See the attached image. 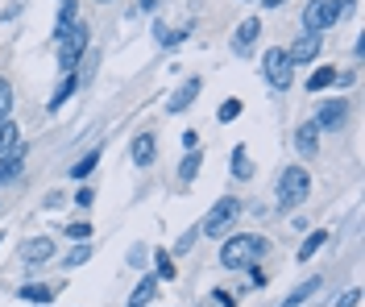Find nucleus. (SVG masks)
I'll list each match as a JSON object with an SVG mask.
<instances>
[{
  "mask_svg": "<svg viewBox=\"0 0 365 307\" xmlns=\"http://www.w3.org/2000/svg\"><path fill=\"white\" fill-rule=\"evenodd\" d=\"M270 236L266 233H241V229H232L228 236H220V249H216V261H220V270L228 274H245L253 261L270 258Z\"/></svg>",
  "mask_w": 365,
  "mask_h": 307,
  "instance_id": "f257e3e1",
  "label": "nucleus"
},
{
  "mask_svg": "<svg viewBox=\"0 0 365 307\" xmlns=\"http://www.w3.org/2000/svg\"><path fill=\"white\" fill-rule=\"evenodd\" d=\"M312 199V170L303 162H291L278 170V183H274V212L291 216Z\"/></svg>",
  "mask_w": 365,
  "mask_h": 307,
  "instance_id": "f03ea898",
  "label": "nucleus"
},
{
  "mask_svg": "<svg viewBox=\"0 0 365 307\" xmlns=\"http://www.w3.org/2000/svg\"><path fill=\"white\" fill-rule=\"evenodd\" d=\"M241 216H245V204H241L237 195H220V199H212V208H207L204 220H200V236L220 241V236H228L241 224Z\"/></svg>",
  "mask_w": 365,
  "mask_h": 307,
  "instance_id": "7ed1b4c3",
  "label": "nucleus"
},
{
  "mask_svg": "<svg viewBox=\"0 0 365 307\" xmlns=\"http://www.w3.org/2000/svg\"><path fill=\"white\" fill-rule=\"evenodd\" d=\"M91 50V25L79 17V21L67 29V38L63 42H54V63H58V75L67 71H79V63H83V54Z\"/></svg>",
  "mask_w": 365,
  "mask_h": 307,
  "instance_id": "20e7f679",
  "label": "nucleus"
},
{
  "mask_svg": "<svg viewBox=\"0 0 365 307\" xmlns=\"http://www.w3.org/2000/svg\"><path fill=\"white\" fill-rule=\"evenodd\" d=\"M344 21V4L341 0H303V13H299V29L307 33H328Z\"/></svg>",
  "mask_w": 365,
  "mask_h": 307,
  "instance_id": "39448f33",
  "label": "nucleus"
},
{
  "mask_svg": "<svg viewBox=\"0 0 365 307\" xmlns=\"http://www.w3.org/2000/svg\"><path fill=\"white\" fill-rule=\"evenodd\" d=\"M257 75H262V83H266L270 92H291V83H295V67H291V58H287L282 46H270L262 54Z\"/></svg>",
  "mask_w": 365,
  "mask_h": 307,
  "instance_id": "423d86ee",
  "label": "nucleus"
},
{
  "mask_svg": "<svg viewBox=\"0 0 365 307\" xmlns=\"http://www.w3.org/2000/svg\"><path fill=\"white\" fill-rule=\"evenodd\" d=\"M312 125H316L319 133H341L344 125H349V100L344 95H324L316 104V113H312Z\"/></svg>",
  "mask_w": 365,
  "mask_h": 307,
  "instance_id": "0eeeda50",
  "label": "nucleus"
},
{
  "mask_svg": "<svg viewBox=\"0 0 365 307\" xmlns=\"http://www.w3.org/2000/svg\"><path fill=\"white\" fill-rule=\"evenodd\" d=\"M54 254H58V241H54L50 233L25 236L21 245H17V261H21L29 274H34V270H42L46 261H54Z\"/></svg>",
  "mask_w": 365,
  "mask_h": 307,
  "instance_id": "6e6552de",
  "label": "nucleus"
},
{
  "mask_svg": "<svg viewBox=\"0 0 365 307\" xmlns=\"http://www.w3.org/2000/svg\"><path fill=\"white\" fill-rule=\"evenodd\" d=\"M287 50V58H291V67H316L319 63V54H324V33H307V29H299L295 33V42L291 46H282Z\"/></svg>",
  "mask_w": 365,
  "mask_h": 307,
  "instance_id": "1a4fd4ad",
  "label": "nucleus"
},
{
  "mask_svg": "<svg viewBox=\"0 0 365 307\" xmlns=\"http://www.w3.org/2000/svg\"><path fill=\"white\" fill-rule=\"evenodd\" d=\"M262 17L253 13V17H245V21H237V29H232V38H228V50L237 54V58H250L253 50L262 46Z\"/></svg>",
  "mask_w": 365,
  "mask_h": 307,
  "instance_id": "9d476101",
  "label": "nucleus"
},
{
  "mask_svg": "<svg viewBox=\"0 0 365 307\" xmlns=\"http://www.w3.org/2000/svg\"><path fill=\"white\" fill-rule=\"evenodd\" d=\"M200 95H204V75H187L179 88L170 92V100H166V117H182V113H191Z\"/></svg>",
  "mask_w": 365,
  "mask_h": 307,
  "instance_id": "9b49d317",
  "label": "nucleus"
},
{
  "mask_svg": "<svg viewBox=\"0 0 365 307\" xmlns=\"http://www.w3.org/2000/svg\"><path fill=\"white\" fill-rule=\"evenodd\" d=\"M25 162H29V145H25V142H17L13 150H4V154H0V191L13 187V183H21Z\"/></svg>",
  "mask_w": 365,
  "mask_h": 307,
  "instance_id": "f8f14e48",
  "label": "nucleus"
},
{
  "mask_svg": "<svg viewBox=\"0 0 365 307\" xmlns=\"http://www.w3.org/2000/svg\"><path fill=\"white\" fill-rule=\"evenodd\" d=\"M83 88V79H79V71H67L58 75V83H54V92H50V100H46V113L54 117V113H63L71 100H75V92Z\"/></svg>",
  "mask_w": 365,
  "mask_h": 307,
  "instance_id": "ddd939ff",
  "label": "nucleus"
},
{
  "mask_svg": "<svg viewBox=\"0 0 365 307\" xmlns=\"http://www.w3.org/2000/svg\"><path fill=\"white\" fill-rule=\"evenodd\" d=\"M129 158H133L137 170H150V166L158 162V137H154L150 129L133 133V142H129Z\"/></svg>",
  "mask_w": 365,
  "mask_h": 307,
  "instance_id": "4468645a",
  "label": "nucleus"
},
{
  "mask_svg": "<svg viewBox=\"0 0 365 307\" xmlns=\"http://www.w3.org/2000/svg\"><path fill=\"white\" fill-rule=\"evenodd\" d=\"M319 137H324V133H319L312 120L295 125V133H291V145H295V154L303 158V162H312V158L319 154Z\"/></svg>",
  "mask_w": 365,
  "mask_h": 307,
  "instance_id": "2eb2a0df",
  "label": "nucleus"
},
{
  "mask_svg": "<svg viewBox=\"0 0 365 307\" xmlns=\"http://www.w3.org/2000/svg\"><path fill=\"white\" fill-rule=\"evenodd\" d=\"M54 295H58V286L54 283H38V279H29V283L17 286V299L29 307H50L54 303Z\"/></svg>",
  "mask_w": 365,
  "mask_h": 307,
  "instance_id": "dca6fc26",
  "label": "nucleus"
},
{
  "mask_svg": "<svg viewBox=\"0 0 365 307\" xmlns=\"http://www.w3.org/2000/svg\"><path fill=\"white\" fill-rule=\"evenodd\" d=\"M162 283L145 270V274H137V286L129 291V299H125V307H154V299H158Z\"/></svg>",
  "mask_w": 365,
  "mask_h": 307,
  "instance_id": "f3484780",
  "label": "nucleus"
},
{
  "mask_svg": "<svg viewBox=\"0 0 365 307\" xmlns=\"http://www.w3.org/2000/svg\"><path fill=\"white\" fill-rule=\"evenodd\" d=\"M150 274L158 279L162 286L179 279V266H175V254L170 249H150Z\"/></svg>",
  "mask_w": 365,
  "mask_h": 307,
  "instance_id": "a211bd4d",
  "label": "nucleus"
},
{
  "mask_svg": "<svg viewBox=\"0 0 365 307\" xmlns=\"http://www.w3.org/2000/svg\"><path fill=\"white\" fill-rule=\"evenodd\" d=\"M228 175H232V183H250L253 175H257L245 145H232V150H228Z\"/></svg>",
  "mask_w": 365,
  "mask_h": 307,
  "instance_id": "6ab92c4d",
  "label": "nucleus"
},
{
  "mask_svg": "<svg viewBox=\"0 0 365 307\" xmlns=\"http://www.w3.org/2000/svg\"><path fill=\"white\" fill-rule=\"evenodd\" d=\"M319 286H324V279H319V274H312V279H303V283H299L278 307H307V303L319 295Z\"/></svg>",
  "mask_w": 365,
  "mask_h": 307,
  "instance_id": "aec40b11",
  "label": "nucleus"
},
{
  "mask_svg": "<svg viewBox=\"0 0 365 307\" xmlns=\"http://www.w3.org/2000/svg\"><path fill=\"white\" fill-rule=\"evenodd\" d=\"M200 170H204V145H200V150H182V158H179V183L182 187H191V183L200 179Z\"/></svg>",
  "mask_w": 365,
  "mask_h": 307,
  "instance_id": "412c9836",
  "label": "nucleus"
},
{
  "mask_svg": "<svg viewBox=\"0 0 365 307\" xmlns=\"http://www.w3.org/2000/svg\"><path fill=\"white\" fill-rule=\"evenodd\" d=\"M328 229H307V236H303V241H299V249H295V261L299 266H303V261H312L319 254V249H324V245H328Z\"/></svg>",
  "mask_w": 365,
  "mask_h": 307,
  "instance_id": "4be33fe9",
  "label": "nucleus"
},
{
  "mask_svg": "<svg viewBox=\"0 0 365 307\" xmlns=\"http://www.w3.org/2000/svg\"><path fill=\"white\" fill-rule=\"evenodd\" d=\"M307 95H324V92H336V67H316V71L303 79Z\"/></svg>",
  "mask_w": 365,
  "mask_h": 307,
  "instance_id": "5701e85b",
  "label": "nucleus"
},
{
  "mask_svg": "<svg viewBox=\"0 0 365 307\" xmlns=\"http://www.w3.org/2000/svg\"><path fill=\"white\" fill-rule=\"evenodd\" d=\"M100 158H104V150H100V145H91L79 162H71V183H88L91 175H96V166H100Z\"/></svg>",
  "mask_w": 365,
  "mask_h": 307,
  "instance_id": "b1692460",
  "label": "nucleus"
},
{
  "mask_svg": "<svg viewBox=\"0 0 365 307\" xmlns=\"http://www.w3.org/2000/svg\"><path fill=\"white\" fill-rule=\"evenodd\" d=\"M91 261V241H79V245H71L67 254H63V258H58V266H63V270H79V266H88Z\"/></svg>",
  "mask_w": 365,
  "mask_h": 307,
  "instance_id": "393cba45",
  "label": "nucleus"
},
{
  "mask_svg": "<svg viewBox=\"0 0 365 307\" xmlns=\"http://www.w3.org/2000/svg\"><path fill=\"white\" fill-rule=\"evenodd\" d=\"M125 266H129L133 274H145V270H150V245H145V241H133L129 254H125Z\"/></svg>",
  "mask_w": 365,
  "mask_h": 307,
  "instance_id": "a878e982",
  "label": "nucleus"
},
{
  "mask_svg": "<svg viewBox=\"0 0 365 307\" xmlns=\"http://www.w3.org/2000/svg\"><path fill=\"white\" fill-rule=\"evenodd\" d=\"M91 220H67L63 224V236H67V245H79V241H91Z\"/></svg>",
  "mask_w": 365,
  "mask_h": 307,
  "instance_id": "bb28decb",
  "label": "nucleus"
},
{
  "mask_svg": "<svg viewBox=\"0 0 365 307\" xmlns=\"http://www.w3.org/2000/svg\"><path fill=\"white\" fill-rule=\"evenodd\" d=\"M13 104H17V92H13V79L0 75V120L13 117Z\"/></svg>",
  "mask_w": 365,
  "mask_h": 307,
  "instance_id": "cd10ccee",
  "label": "nucleus"
},
{
  "mask_svg": "<svg viewBox=\"0 0 365 307\" xmlns=\"http://www.w3.org/2000/svg\"><path fill=\"white\" fill-rule=\"evenodd\" d=\"M17 142H21V125H17L13 117L0 120V154H4V150H13Z\"/></svg>",
  "mask_w": 365,
  "mask_h": 307,
  "instance_id": "c85d7f7f",
  "label": "nucleus"
},
{
  "mask_svg": "<svg viewBox=\"0 0 365 307\" xmlns=\"http://www.w3.org/2000/svg\"><path fill=\"white\" fill-rule=\"evenodd\" d=\"M241 113H245V104H241V100H237V95H228L225 104H220V108H216V120H220V125H232V120L241 117Z\"/></svg>",
  "mask_w": 365,
  "mask_h": 307,
  "instance_id": "c756f323",
  "label": "nucleus"
},
{
  "mask_svg": "<svg viewBox=\"0 0 365 307\" xmlns=\"http://www.w3.org/2000/svg\"><path fill=\"white\" fill-rule=\"evenodd\" d=\"M71 204H75L79 212H88L91 204H96V187H91V183H75V191H71Z\"/></svg>",
  "mask_w": 365,
  "mask_h": 307,
  "instance_id": "7c9ffc66",
  "label": "nucleus"
},
{
  "mask_svg": "<svg viewBox=\"0 0 365 307\" xmlns=\"http://www.w3.org/2000/svg\"><path fill=\"white\" fill-rule=\"evenodd\" d=\"M207 299H212L207 307H237V303H241V295H237V291H228V286H212V295H207Z\"/></svg>",
  "mask_w": 365,
  "mask_h": 307,
  "instance_id": "2f4dec72",
  "label": "nucleus"
},
{
  "mask_svg": "<svg viewBox=\"0 0 365 307\" xmlns=\"http://www.w3.org/2000/svg\"><path fill=\"white\" fill-rule=\"evenodd\" d=\"M191 33H195V21L179 25V29H170V38H166V50H179L182 42H191Z\"/></svg>",
  "mask_w": 365,
  "mask_h": 307,
  "instance_id": "473e14b6",
  "label": "nucleus"
},
{
  "mask_svg": "<svg viewBox=\"0 0 365 307\" xmlns=\"http://www.w3.org/2000/svg\"><path fill=\"white\" fill-rule=\"evenodd\" d=\"M195 241H200V224H191V229L175 241V258H179V254H187V249H195Z\"/></svg>",
  "mask_w": 365,
  "mask_h": 307,
  "instance_id": "72a5a7b5",
  "label": "nucleus"
},
{
  "mask_svg": "<svg viewBox=\"0 0 365 307\" xmlns=\"http://www.w3.org/2000/svg\"><path fill=\"white\" fill-rule=\"evenodd\" d=\"M150 33H154V46L166 50V38H170V25L162 21V17H154V25H150Z\"/></svg>",
  "mask_w": 365,
  "mask_h": 307,
  "instance_id": "f704fd0d",
  "label": "nucleus"
},
{
  "mask_svg": "<svg viewBox=\"0 0 365 307\" xmlns=\"http://www.w3.org/2000/svg\"><path fill=\"white\" fill-rule=\"evenodd\" d=\"M63 204H67V191H46V199H42L46 212H54V208H63Z\"/></svg>",
  "mask_w": 365,
  "mask_h": 307,
  "instance_id": "c9c22d12",
  "label": "nucleus"
},
{
  "mask_svg": "<svg viewBox=\"0 0 365 307\" xmlns=\"http://www.w3.org/2000/svg\"><path fill=\"white\" fill-rule=\"evenodd\" d=\"M245 274H250V286H266V283H270V274L262 270V261H253V266L245 270Z\"/></svg>",
  "mask_w": 365,
  "mask_h": 307,
  "instance_id": "e433bc0d",
  "label": "nucleus"
},
{
  "mask_svg": "<svg viewBox=\"0 0 365 307\" xmlns=\"http://www.w3.org/2000/svg\"><path fill=\"white\" fill-rule=\"evenodd\" d=\"M357 83V71L349 67V71H336V92H344V88H353Z\"/></svg>",
  "mask_w": 365,
  "mask_h": 307,
  "instance_id": "4c0bfd02",
  "label": "nucleus"
},
{
  "mask_svg": "<svg viewBox=\"0 0 365 307\" xmlns=\"http://www.w3.org/2000/svg\"><path fill=\"white\" fill-rule=\"evenodd\" d=\"M361 303V291H357V286H353V291H344L341 299H336V307H357Z\"/></svg>",
  "mask_w": 365,
  "mask_h": 307,
  "instance_id": "58836bf2",
  "label": "nucleus"
},
{
  "mask_svg": "<svg viewBox=\"0 0 365 307\" xmlns=\"http://www.w3.org/2000/svg\"><path fill=\"white\" fill-rule=\"evenodd\" d=\"M182 150H200V129H182Z\"/></svg>",
  "mask_w": 365,
  "mask_h": 307,
  "instance_id": "ea45409f",
  "label": "nucleus"
},
{
  "mask_svg": "<svg viewBox=\"0 0 365 307\" xmlns=\"http://www.w3.org/2000/svg\"><path fill=\"white\" fill-rule=\"evenodd\" d=\"M133 13H158V0H137Z\"/></svg>",
  "mask_w": 365,
  "mask_h": 307,
  "instance_id": "a19ab883",
  "label": "nucleus"
},
{
  "mask_svg": "<svg viewBox=\"0 0 365 307\" xmlns=\"http://www.w3.org/2000/svg\"><path fill=\"white\" fill-rule=\"evenodd\" d=\"M257 9H266V13H278V9H287V0H257Z\"/></svg>",
  "mask_w": 365,
  "mask_h": 307,
  "instance_id": "79ce46f5",
  "label": "nucleus"
},
{
  "mask_svg": "<svg viewBox=\"0 0 365 307\" xmlns=\"http://www.w3.org/2000/svg\"><path fill=\"white\" fill-rule=\"evenodd\" d=\"M17 17H21V4H9V9L0 13V21H17Z\"/></svg>",
  "mask_w": 365,
  "mask_h": 307,
  "instance_id": "37998d69",
  "label": "nucleus"
},
{
  "mask_svg": "<svg viewBox=\"0 0 365 307\" xmlns=\"http://www.w3.org/2000/svg\"><path fill=\"white\" fill-rule=\"evenodd\" d=\"M365 58V38H353V63H361Z\"/></svg>",
  "mask_w": 365,
  "mask_h": 307,
  "instance_id": "c03bdc74",
  "label": "nucleus"
},
{
  "mask_svg": "<svg viewBox=\"0 0 365 307\" xmlns=\"http://www.w3.org/2000/svg\"><path fill=\"white\" fill-rule=\"evenodd\" d=\"M291 224H295V233H307V220H303L299 212H291Z\"/></svg>",
  "mask_w": 365,
  "mask_h": 307,
  "instance_id": "a18cd8bd",
  "label": "nucleus"
},
{
  "mask_svg": "<svg viewBox=\"0 0 365 307\" xmlns=\"http://www.w3.org/2000/svg\"><path fill=\"white\" fill-rule=\"evenodd\" d=\"M341 4H344V13H353V9H357L361 0H341Z\"/></svg>",
  "mask_w": 365,
  "mask_h": 307,
  "instance_id": "49530a36",
  "label": "nucleus"
},
{
  "mask_svg": "<svg viewBox=\"0 0 365 307\" xmlns=\"http://www.w3.org/2000/svg\"><path fill=\"white\" fill-rule=\"evenodd\" d=\"M96 4H113V0H96Z\"/></svg>",
  "mask_w": 365,
  "mask_h": 307,
  "instance_id": "de8ad7c7",
  "label": "nucleus"
},
{
  "mask_svg": "<svg viewBox=\"0 0 365 307\" xmlns=\"http://www.w3.org/2000/svg\"><path fill=\"white\" fill-rule=\"evenodd\" d=\"M241 4H257V0H241Z\"/></svg>",
  "mask_w": 365,
  "mask_h": 307,
  "instance_id": "09e8293b",
  "label": "nucleus"
},
{
  "mask_svg": "<svg viewBox=\"0 0 365 307\" xmlns=\"http://www.w3.org/2000/svg\"><path fill=\"white\" fill-rule=\"evenodd\" d=\"M0 212H4V199H0Z\"/></svg>",
  "mask_w": 365,
  "mask_h": 307,
  "instance_id": "8fccbe9b",
  "label": "nucleus"
},
{
  "mask_svg": "<svg viewBox=\"0 0 365 307\" xmlns=\"http://www.w3.org/2000/svg\"><path fill=\"white\" fill-rule=\"evenodd\" d=\"M0 245H4V233H0Z\"/></svg>",
  "mask_w": 365,
  "mask_h": 307,
  "instance_id": "3c124183",
  "label": "nucleus"
}]
</instances>
